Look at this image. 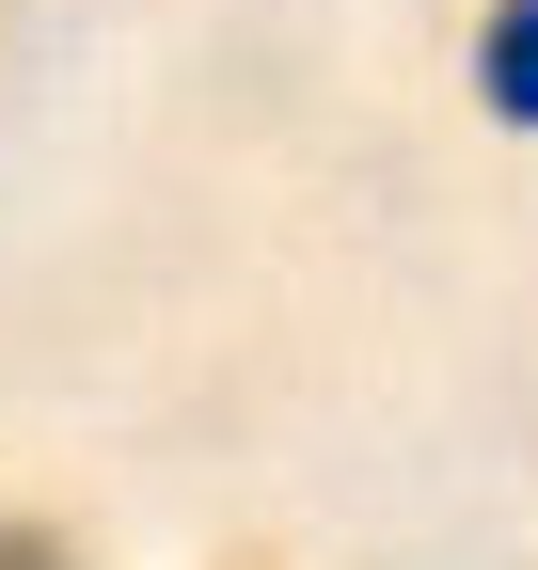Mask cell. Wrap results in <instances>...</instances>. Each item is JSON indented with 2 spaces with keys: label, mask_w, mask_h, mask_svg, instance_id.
I'll return each mask as SVG.
<instances>
[{
  "label": "cell",
  "mask_w": 538,
  "mask_h": 570,
  "mask_svg": "<svg viewBox=\"0 0 538 570\" xmlns=\"http://www.w3.org/2000/svg\"><path fill=\"white\" fill-rule=\"evenodd\" d=\"M476 80H491L507 127H538V0H491L476 17Z\"/></svg>",
  "instance_id": "6da1fadb"
},
{
  "label": "cell",
  "mask_w": 538,
  "mask_h": 570,
  "mask_svg": "<svg viewBox=\"0 0 538 570\" xmlns=\"http://www.w3.org/2000/svg\"><path fill=\"white\" fill-rule=\"evenodd\" d=\"M0 570H63V539L48 523H0Z\"/></svg>",
  "instance_id": "7a4b0ae2"
}]
</instances>
